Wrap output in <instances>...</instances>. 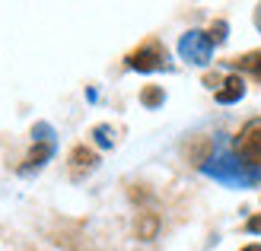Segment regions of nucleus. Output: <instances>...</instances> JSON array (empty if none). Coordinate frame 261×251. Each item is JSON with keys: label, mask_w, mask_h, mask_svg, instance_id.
Instances as JSON below:
<instances>
[{"label": "nucleus", "mask_w": 261, "mask_h": 251, "mask_svg": "<svg viewBox=\"0 0 261 251\" xmlns=\"http://www.w3.org/2000/svg\"><path fill=\"white\" fill-rule=\"evenodd\" d=\"M204 172L211 178H217L220 184H229V188H249L261 178V172L242 165L236 156H214V159L204 162Z\"/></svg>", "instance_id": "nucleus-1"}, {"label": "nucleus", "mask_w": 261, "mask_h": 251, "mask_svg": "<svg viewBox=\"0 0 261 251\" xmlns=\"http://www.w3.org/2000/svg\"><path fill=\"white\" fill-rule=\"evenodd\" d=\"M232 156H236L242 165L261 172V118H252V121L239 130L236 143H232Z\"/></svg>", "instance_id": "nucleus-2"}, {"label": "nucleus", "mask_w": 261, "mask_h": 251, "mask_svg": "<svg viewBox=\"0 0 261 251\" xmlns=\"http://www.w3.org/2000/svg\"><path fill=\"white\" fill-rule=\"evenodd\" d=\"M178 54L185 58L188 64H198V67H204V64H211L214 58V42H211V35L207 32H198V29H191L178 38Z\"/></svg>", "instance_id": "nucleus-3"}, {"label": "nucleus", "mask_w": 261, "mask_h": 251, "mask_svg": "<svg viewBox=\"0 0 261 251\" xmlns=\"http://www.w3.org/2000/svg\"><path fill=\"white\" fill-rule=\"evenodd\" d=\"M127 67L130 70H140V73L163 70L166 67V48L160 42H147L143 48H137V51H130V54H127Z\"/></svg>", "instance_id": "nucleus-4"}, {"label": "nucleus", "mask_w": 261, "mask_h": 251, "mask_svg": "<svg viewBox=\"0 0 261 251\" xmlns=\"http://www.w3.org/2000/svg\"><path fill=\"white\" fill-rule=\"evenodd\" d=\"M245 96V80L239 73H229L223 83H220V89H217V102L220 105H232V102H239Z\"/></svg>", "instance_id": "nucleus-5"}, {"label": "nucleus", "mask_w": 261, "mask_h": 251, "mask_svg": "<svg viewBox=\"0 0 261 251\" xmlns=\"http://www.w3.org/2000/svg\"><path fill=\"white\" fill-rule=\"evenodd\" d=\"M51 153H55V140H38L35 147H32V153L25 156L22 172H32V169H38V165H45V162L51 159Z\"/></svg>", "instance_id": "nucleus-6"}, {"label": "nucleus", "mask_w": 261, "mask_h": 251, "mask_svg": "<svg viewBox=\"0 0 261 251\" xmlns=\"http://www.w3.org/2000/svg\"><path fill=\"white\" fill-rule=\"evenodd\" d=\"M232 67L242 70V73H249L252 80H261V51H252V54H245V58H236Z\"/></svg>", "instance_id": "nucleus-7"}, {"label": "nucleus", "mask_w": 261, "mask_h": 251, "mask_svg": "<svg viewBox=\"0 0 261 251\" xmlns=\"http://www.w3.org/2000/svg\"><path fill=\"white\" fill-rule=\"evenodd\" d=\"M70 162H73L76 172L93 169V165H96V153H93V150H86V147H76V150L70 153Z\"/></svg>", "instance_id": "nucleus-8"}, {"label": "nucleus", "mask_w": 261, "mask_h": 251, "mask_svg": "<svg viewBox=\"0 0 261 251\" xmlns=\"http://www.w3.org/2000/svg\"><path fill=\"white\" fill-rule=\"evenodd\" d=\"M143 105H150V108H156V105H160L163 102V89L160 86H150V89H143Z\"/></svg>", "instance_id": "nucleus-9"}, {"label": "nucleus", "mask_w": 261, "mask_h": 251, "mask_svg": "<svg viewBox=\"0 0 261 251\" xmlns=\"http://www.w3.org/2000/svg\"><path fill=\"white\" fill-rule=\"evenodd\" d=\"M96 140H99V147H112V127H106V124H99L96 130Z\"/></svg>", "instance_id": "nucleus-10"}, {"label": "nucleus", "mask_w": 261, "mask_h": 251, "mask_svg": "<svg viewBox=\"0 0 261 251\" xmlns=\"http://www.w3.org/2000/svg\"><path fill=\"white\" fill-rule=\"evenodd\" d=\"M226 38V22H214V29H211V42H223Z\"/></svg>", "instance_id": "nucleus-11"}, {"label": "nucleus", "mask_w": 261, "mask_h": 251, "mask_svg": "<svg viewBox=\"0 0 261 251\" xmlns=\"http://www.w3.org/2000/svg\"><path fill=\"white\" fill-rule=\"evenodd\" d=\"M249 232H261V216H255V219H249Z\"/></svg>", "instance_id": "nucleus-12"}, {"label": "nucleus", "mask_w": 261, "mask_h": 251, "mask_svg": "<svg viewBox=\"0 0 261 251\" xmlns=\"http://www.w3.org/2000/svg\"><path fill=\"white\" fill-rule=\"evenodd\" d=\"M242 251H261V245H245Z\"/></svg>", "instance_id": "nucleus-13"}, {"label": "nucleus", "mask_w": 261, "mask_h": 251, "mask_svg": "<svg viewBox=\"0 0 261 251\" xmlns=\"http://www.w3.org/2000/svg\"><path fill=\"white\" fill-rule=\"evenodd\" d=\"M255 22H258V29H261V7H258V13H255Z\"/></svg>", "instance_id": "nucleus-14"}]
</instances>
